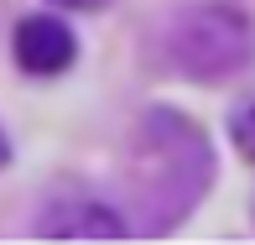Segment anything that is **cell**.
Returning <instances> with one entry per match:
<instances>
[{"label": "cell", "instance_id": "4", "mask_svg": "<svg viewBox=\"0 0 255 245\" xmlns=\"http://www.w3.org/2000/svg\"><path fill=\"white\" fill-rule=\"evenodd\" d=\"M229 136H235V146L245 151V157L255 162V104H245V110L229 120Z\"/></svg>", "mask_w": 255, "mask_h": 245}, {"label": "cell", "instance_id": "5", "mask_svg": "<svg viewBox=\"0 0 255 245\" xmlns=\"http://www.w3.org/2000/svg\"><path fill=\"white\" fill-rule=\"evenodd\" d=\"M52 5H68V10H99L104 0H52Z\"/></svg>", "mask_w": 255, "mask_h": 245}, {"label": "cell", "instance_id": "2", "mask_svg": "<svg viewBox=\"0 0 255 245\" xmlns=\"http://www.w3.org/2000/svg\"><path fill=\"white\" fill-rule=\"evenodd\" d=\"M42 240H125V219L94 198H57L37 219Z\"/></svg>", "mask_w": 255, "mask_h": 245}, {"label": "cell", "instance_id": "3", "mask_svg": "<svg viewBox=\"0 0 255 245\" xmlns=\"http://www.w3.org/2000/svg\"><path fill=\"white\" fill-rule=\"evenodd\" d=\"M73 57H78V42H73V31L57 16H26L16 26V63L26 68V73L52 78V73H63Z\"/></svg>", "mask_w": 255, "mask_h": 245}, {"label": "cell", "instance_id": "6", "mask_svg": "<svg viewBox=\"0 0 255 245\" xmlns=\"http://www.w3.org/2000/svg\"><path fill=\"white\" fill-rule=\"evenodd\" d=\"M10 162V141H5V131H0V167Z\"/></svg>", "mask_w": 255, "mask_h": 245}, {"label": "cell", "instance_id": "1", "mask_svg": "<svg viewBox=\"0 0 255 245\" xmlns=\"http://www.w3.org/2000/svg\"><path fill=\"white\" fill-rule=\"evenodd\" d=\"M172 57H177L188 73H198V78L235 73V68L250 57V26H245V16H235V10H224V5L188 10V16L172 26Z\"/></svg>", "mask_w": 255, "mask_h": 245}]
</instances>
